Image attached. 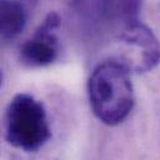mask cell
<instances>
[{"label":"cell","instance_id":"7a4b0ae2","mask_svg":"<svg viewBox=\"0 0 160 160\" xmlns=\"http://www.w3.org/2000/svg\"><path fill=\"white\" fill-rule=\"evenodd\" d=\"M4 134L6 142L22 152H38L51 138L46 109L34 96H14L5 111Z\"/></svg>","mask_w":160,"mask_h":160},{"label":"cell","instance_id":"8992f818","mask_svg":"<svg viewBox=\"0 0 160 160\" xmlns=\"http://www.w3.org/2000/svg\"><path fill=\"white\" fill-rule=\"evenodd\" d=\"M1 83H2V72L0 70V86H1Z\"/></svg>","mask_w":160,"mask_h":160},{"label":"cell","instance_id":"3957f363","mask_svg":"<svg viewBox=\"0 0 160 160\" xmlns=\"http://www.w3.org/2000/svg\"><path fill=\"white\" fill-rule=\"evenodd\" d=\"M117 38L129 51L122 62L128 70L144 73L160 63V41L147 25L140 21L132 22L117 32Z\"/></svg>","mask_w":160,"mask_h":160},{"label":"cell","instance_id":"5b68a950","mask_svg":"<svg viewBox=\"0 0 160 160\" xmlns=\"http://www.w3.org/2000/svg\"><path fill=\"white\" fill-rule=\"evenodd\" d=\"M38 0H0V41L15 40L26 28Z\"/></svg>","mask_w":160,"mask_h":160},{"label":"cell","instance_id":"277c9868","mask_svg":"<svg viewBox=\"0 0 160 160\" xmlns=\"http://www.w3.org/2000/svg\"><path fill=\"white\" fill-rule=\"evenodd\" d=\"M60 24V16L56 12H50L32 36L21 45L19 58L24 66L40 68L50 66L57 60L60 55V41L57 38Z\"/></svg>","mask_w":160,"mask_h":160},{"label":"cell","instance_id":"6da1fadb","mask_svg":"<svg viewBox=\"0 0 160 160\" xmlns=\"http://www.w3.org/2000/svg\"><path fill=\"white\" fill-rule=\"evenodd\" d=\"M87 93L92 112L107 125L124 122L135 101L129 70L117 60L104 61L92 71Z\"/></svg>","mask_w":160,"mask_h":160}]
</instances>
